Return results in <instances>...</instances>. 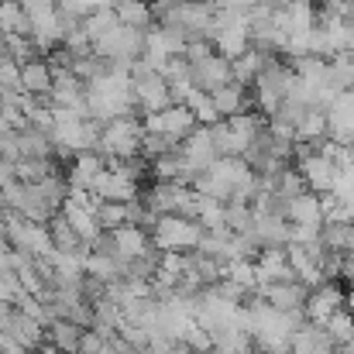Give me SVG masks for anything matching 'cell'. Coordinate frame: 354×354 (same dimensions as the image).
<instances>
[{
    "label": "cell",
    "instance_id": "cell-1",
    "mask_svg": "<svg viewBox=\"0 0 354 354\" xmlns=\"http://www.w3.org/2000/svg\"><path fill=\"white\" fill-rule=\"evenodd\" d=\"M141 141H145V120H138L134 114H124V118L107 120L100 127L97 151L104 158H138L141 155Z\"/></svg>",
    "mask_w": 354,
    "mask_h": 354
},
{
    "label": "cell",
    "instance_id": "cell-2",
    "mask_svg": "<svg viewBox=\"0 0 354 354\" xmlns=\"http://www.w3.org/2000/svg\"><path fill=\"white\" fill-rule=\"evenodd\" d=\"M203 241V224L186 214H162L151 224V244L158 251H196Z\"/></svg>",
    "mask_w": 354,
    "mask_h": 354
},
{
    "label": "cell",
    "instance_id": "cell-3",
    "mask_svg": "<svg viewBox=\"0 0 354 354\" xmlns=\"http://www.w3.org/2000/svg\"><path fill=\"white\" fill-rule=\"evenodd\" d=\"M131 80H134V104H138V111L155 114V111H165V107L176 104L169 80H165L158 69H151L145 59H138V62L131 66Z\"/></svg>",
    "mask_w": 354,
    "mask_h": 354
},
{
    "label": "cell",
    "instance_id": "cell-4",
    "mask_svg": "<svg viewBox=\"0 0 354 354\" xmlns=\"http://www.w3.org/2000/svg\"><path fill=\"white\" fill-rule=\"evenodd\" d=\"M93 52L104 55L111 66L131 69L141 59V52H145V31L141 28H131V24H118V28H111L107 35H100L93 41Z\"/></svg>",
    "mask_w": 354,
    "mask_h": 354
},
{
    "label": "cell",
    "instance_id": "cell-5",
    "mask_svg": "<svg viewBox=\"0 0 354 354\" xmlns=\"http://www.w3.org/2000/svg\"><path fill=\"white\" fill-rule=\"evenodd\" d=\"M7 237H10V248L31 254V258H48L55 251V241L48 224H38V221H24L17 214H7Z\"/></svg>",
    "mask_w": 354,
    "mask_h": 354
},
{
    "label": "cell",
    "instance_id": "cell-6",
    "mask_svg": "<svg viewBox=\"0 0 354 354\" xmlns=\"http://www.w3.org/2000/svg\"><path fill=\"white\" fill-rule=\"evenodd\" d=\"M296 169L306 179V186L313 193H320V196L330 193L334 183H337V165L320 148H313V145H296Z\"/></svg>",
    "mask_w": 354,
    "mask_h": 354
},
{
    "label": "cell",
    "instance_id": "cell-7",
    "mask_svg": "<svg viewBox=\"0 0 354 354\" xmlns=\"http://www.w3.org/2000/svg\"><path fill=\"white\" fill-rule=\"evenodd\" d=\"M179 158H183V169H186V176H189V186H193V179L203 172V169H210V162L217 158V145H214V134H210V127H203V124H196L183 141H179Z\"/></svg>",
    "mask_w": 354,
    "mask_h": 354
},
{
    "label": "cell",
    "instance_id": "cell-8",
    "mask_svg": "<svg viewBox=\"0 0 354 354\" xmlns=\"http://www.w3.org/2000/svg\"><path fill=\"white\" fill-rule=\"evenodd\" d=\"M348 306V289H341L334 279H327V282H320V286H313L310 292H306V303H303V313H306V320L310 324H327L337 310H344Z\"/></svg>",
    "mask_w": 354,
    "mask_h": 354
},
{
    "label": "cell",
    "instance_id": "cell-9",
    "mask_svg": "<svg viewBox=\"0 0 354 354\" xmlns=\"http://www.w3.org/2000/svg\"><path fill=\"white\" fill-rule=\"evenodd\" d=\"M193 127H196V114H193L186 104H172V107H165V111L145 114V131L165 134V138H172V141H183Z\"/></svg>",
    "mask_w": 354,
    "mask_h": 354
},
{
    "label": "cell",
    "instance_id": "cell-10",
    "mask_svg": "<svg viewBox=\"0 0 354 354\" xmlns=\"http://www.w3.org/2000/svg\"><path fill=\"white\" fill-rule=\"evenodd\" d=\"M275 28H282L286 35L292 31H310L320 24V7L313 0H286L282 7H275Z\"/></svg>",
    "mask_w": 354,
    "mask_h": 354
},
{
    "label": "cell",
    "instance_id": "cell-11",
    "mask_svg": "<svg viewBox=\"0 0 354 354\" xmlns=\"http://www.w3.org/2000/svg\"><path fill=\"white\" fill-rule=\"evenodd\" d=\"M231 80H234L231 59H224L221 52H210V55H203V59L193 62V83H196L200 90H207V93L227 86Z\"/></svg>",
    "mask_w": 354,
    "mask_h": 354
},
{
    "label": "cell",
    "instance_id": "cell-12",
    "mask_svg": "<svg viewBox=\"0 0 354 354\" xmlns=\"http://www.w3.org/2000/svg\"><path fill=\"white\" fill-rule=\"evenodd\" d=\"M306 292H310V289H306L299 279H286V282H265V286H258L254 296L268 299L275 310H303Z\"/></svg>",
    "mask_w": 354,
    "mask_h": 354
},
{
    "label": "cell",
    "instance_id": "cell-13",
    "mask_svg": "<svg viewBox=\"0 0 354 354\" xmlns=\"http://www.w3.org/2000/svg\"><path fill=\"white\" fill-rule=\"evenodd\" d=\"M104 169H107V158H104L97 148L80 151V155L73 158L69 172H66V183H69V189H93V183H97V176H100Z\"/></svg>",
    "mask_w": 354,
    "mask_h": 354
},
{
    "label": "cell",
    "instance_id": "cell-14",
    "mask_svg": "<svg viewBox=\"0 0 354 354\" xmlns=\"http://www.w3.org/2000/svg\"><path fill=\"white\" fill-rule=\"evenodd\" d=\"M286 217H289V224H303V227L324 231V200H320V193L306 189V193L292 196L286 203Z\"/></svg>",
    "mask_w": 354,
    "mask_h": 354
},
{
    "label": "cell",
    "instance_id": "cell-15",
    "mask_svg": "<svg viewBox=\"0 0 354 354\" xmlns=\"http://www.w3.org/2000/svg\"><path fill=\"white\" fill-rule=\"evenodd\" d=\"M254 265H258V279H261V286H265V282H286V279H296L286 248H261L258 258H254Z\"/></svg>",
    "mask_w": 354,
    "mask_h": 354
},
{
    "label": "cell",
    "instance_id": "cell-16",
    "mask_svg": "<svg viewBox=\"0 0 354 354\" xmlns=\"http://www.w3.org/2000/svg\"><path fill=\"white\" fill-rule=\"evenodd\" d=\"M251 234L261 248H286L289 244V221L279 214H254Z\"/></svg>",
    "mask_w": 354,
    "mask_h": 354
},
{
    "label": "cell",
    "instance_id": "cell-17",
    "mask_svg": "<svg viewBox=\"0 0 354 354\" xmlns=\"http://www.w3.org/2000/svg\"><path fill=\"white\" fill-rule=\"evenodd\" d=\"M52 83H55V69L45 62V59H31L21 66V90L31 93V97H48L52 93Z\"/></svg>",
    "mask_w": 354,
    "mask_h": 354
},
{
    "label": "cell",
    "instance_id": "cell-18",
    "mask_svg": "<svg viewBox=\"0 0 354 354\" xmlns=\"http://www.w3.org/2000/svg\"><path fill=\"white\" fill-rule=\"evenodd\" d=\"M7 337H14L17 344H24L28 351H35V348H41V341L48 337V327L41 324V320H35V317H28V313H14V324H10V330H7Z\"/></svg>",
    "mask_w": 354,
    "mask_h": 354
},
{
    "label": "cell",
    "instance_id": "cell-19",
    "mask_svg": "<svg viewBox=\"0 0 354 354\" xmlns=\"http://www.w3.org/2000/svg\"><path fill=\"white\" fill-rule=\"evenodd\" d=\"M83 334H86V330H83L76 320H66V317H59V320L48 324V341H52L62 354H80Z\"/></svg>",
    "mask_w": 354,
    "mask_h": 354
},
{
    "label": "cell",
    "instance_id": "cell-20",
    "mask_svg": "<svg viewBox=\"0 0 354 354\" xmlns=\"http://www.w3.org/2000/svg\"><path fill=\"white\" fill-rule=\"evenodd\" d=\"M327 86L334 93H348L354 86V52H337L327 59Z\"/></svg>",
    "mask_w": 354,
    "mask_h": 354
},
{
    "label": "cell",
    "instance_id": "cell-21",
    "mask_svg": "<svg viewBox=\"0 0 354 354\" xmlns=\"http://www.w3.org/2000/svg\"><path fill=\"white\" fill-rule=\"evenodd\" d=\"M268 62H272V52H265V48L251 45L244 55H237L234 62H231V69H234V80H237V83H244V86H251V83L258 80V73H261Z\"/></svg>",
    "mask_w": 354,
    "mask_h": 354
},
{
    "label": "cell",
    "instance_id": "cell-22",
    "mask_svg": "<svg viewBox=\"0 0 354 354\" xmlns=\"http://www.w3.org/2000/svg\"><path fill=\"white\" fill-rule=\"evenodd\" d=\"M214 104H217L221 118H234V114H241V111H251L248 86H244V83H237V80H231L227 86L214 90Z\"/></svg>",
    "mask_w": 354,
    "mask_h": 354
},
{
    "label": "cell",
    "instance_id": "cell-23",
    "mask_svg": "<svg viewBox=\"0 0 354 354\" xmlns=\"http://www.w3.org/2000/svg\"><path fill=\"white\" fill-rule=\"evenodd\" d=\"M224 279H231L234 286H241L244 292H258L261 279H258V265L254 258H234V261H224Z\"/></svg>",
    "mask_w": 354,
    "mask_h": 354
},
{
    "label": "cell",
    "instance_id": "cell-24",
    "mask_svg": "<svg viewBox=\"0 0 354 354\" xmlns=\"http://www.w3.org/2000/svg\"><path fill=\"white\" fill-rule=\"evenodd\" d=\"M289 62L310 90H320L327 83V59L324 55H299V59H289Z\"/></svg>",
    "mask_w": 354,
    "mask_h": 354
},
{
    "label": "cell",
    "instance_id": "cell-25",
    "mask_svg": "<svg viewBox=\"0 0 354 354\" xmlns=\"http://www.w3.org/2000/svg\"><path fill=\"white\" fill-rule=\"evenodd\" d=\"M114 10H118L120 24H131V28H141V31H148L151 21H155L148 0H114Z\"/></svg>",
    "mask_w": 354,
    "mask_h": 354
},
{
    "label": "cell",
    "instance_id": "cell-26",
    "mask_svg": "<svg viewBox=\"0 0 354 354\" xmlns=\"http://www.w3.org/2000/svg\"><path fill=\"white\" fill-rule=\"evenodd\" d=\"M210 134H214V145H217V155H248V145L241 141V134H237L234 127H231V120H217V124H210Z\"/></svg>",
    "mask_w": 354,
    "mask_h": 354
},
{
    "label": "cell",
    "instance_id": "cell-27",
    "mask_svg": "<svg viewBox=\"0 0 354 354\" xmlns=\"http://www.w3.org/2000/svg\"><path fill=\"white\" fill-rule=\"evenodd\" d=\"M324 330H327V337H330V344H334V348L351 344L354 341V313L351 310H337V313L324 324Z\"/></svg>",
    "mask_w": 354,
    "mask_h": 354
},
{
    "label": "cell",
    "instance_id": "cell-28",
    "mask_svg": "<svg viewBox=\"0 0 354 354\" xmlns=\"http://www.w3.org/2000/svg\"><path fill=\"white\" fill-rule=\"evenodd\" d=\"M80 24H83V31L90 35V41H97L100 35H107L111 28H118L120 17H118V10H114V7H100V10H90Z\"/></svg>",
    "mask_w": 354,
    "mask_h": 354
},
{
    "label": "cell",
    "instance_id": "cell-29",
    "mask_svg": "<svg viewBox=\"0 0 354 354\" xmlns=\"http://www.w3.org/2000/svg\"><path fill=\"white\" fill-rule=\"evenodd\" d=\"M186 107L196 114V124H203V127H210V124H217L221 118V111H217V104H214V93H207V90H193V97L186 100Z\"/></svg>",
    "mask_w": 354,
    "mask_h": 354
},
{
    "label": "cell",
    "instance_id": "cell-30",
    "mask_svg": "<svg viewBox=\"0 0 354 354\" xmlns=\"http://www.w3.org/2000/svg\"><path fill=\"white\" fill-rule=\"evenodd\" d=\"M14 169H17V179L21 183H41L45 176L55 172L48 158H14Z\"/></svg>",
    "mask_w": 354,
    "mask_h": 354
},
{
    "label": "cell",
    "instance_id": "cell-31",
    "mask_svg": "<svg viewBox=\"0 0 354 354\" xmlns=\"http://www.w3.org/2000/svg\"><path fill=\"white\" fill-rule=\"evenodd\" d=\"M21 7H24V14L31 17V31L38 28V24H45V21H52L55 14H59V0H17Z\"/></svg>",
    "mask_w": 354,
    "mask_h": 354
},
{
    "label": "cell",
    "instance_id": "cell-32",
    "mask_svg": "<svg viewBox=\"0 0 354 354\" xmlns=\"http://www.w3.org/2000/svg\"><path fill=\"white\" fill-rule=\"evenodd\" d=\"M351 234H354V224H324V244L330 251H351Z\"/></svg>",
    "mask_w": 354,
    "mask_h": 354
},
{
    "label": "cell",
    "instance_id": "cell-33",
    "mask_svg": "<svg viewBox=\"0 0 354 354\" xmlns=\"http://www.w3.org/2000/svg\"><path fill=\"white\" fill-rule=\"evenodd\" d=\"M97 217H100V227H104V231H118L120 224L131 221V217H127V203H111V200L100 203Z\"/></svg>",
    "mask_w": 354,
    "mask_h": 354
},
{
    "label": "cell",
    "instance_id": "cell-34",
    "mask_svg": "<svg viewBox=\"0 0 354 354\" xmlns=\"http://www.w3.org/2000/svg\"><path fill=\"white\" fill-rule=\"evenodd\" d=\"M217 3V10H237V14H248L254 3H261V0H214Z\"/></svg>",
    "mask_w": 354,
    "mask_h": 354
},
{
    "label": "cell",
    "instance_id": "cell-35",
    "mask_svg": "<svg viewBox=\"0 0 354 354\" xmlns=\"http://www.w3.org/2000/svg\"><path fill=\"white\" fill-rule=\"evenodd\" d=\"M348 310L354 313V282H351V289H348Z\"/></svg>",
    "mask_w": 354,
    "mask_h": 354
},
{
    "label": "cell",
    "instance_id": "cell-36",
    "mask_svg": "<svg viewBox=\"0 0 354 354\" xmlns=\"http://www.w3.org/2000/svg\"><path fill=\"white\" fill-rule=\"evenodd\" d=\"M317 354H344V351H341V348H320Z\"/></svg>",
    "mask_w": 354,
    "mask_h": 354
},
{
    "label": "cell",
    "instance_id": "cell-37",
    "mask_svg": "<svg viewBox=\"0 0 354 354\" xmlns=\"http://www.w3.org/2000/svg\"><path fill=\"white\" fill-rule=\"evenodd\" d=\"M348 97H351V104H354V86H351V90H348Z\"/></svg>",
    "mask_w": 354,
    "mask_h": 354
},
{
    "label": "cell",
    "instance_id": "cell-38",
    "mask_svg": "<svg viewBox=\"0 0 354 354\" xmlns=\"http://www.w3.org/2000/svg\"><path fill=\"white\" fill-rule=\"evenodd\" d=\"M348 3H354V0H348Z\"/></svg>",
    "mask_w": 354,
    "mask_h": 354
},
{
    "label": "cell",
    "instance_id": "cell-39",
    "mask_svg": "<svg viewBox=\"0 0 354 354\" xmlns=\"http://www.w3.org/2000/svg\"><path fill=\"white\" fill-rule=\"evenodd\" d=\"M327 3H330V0H327Z\"/></svg>",
    "mask_w": 354,
    "mask_h": 354
}]
</instances>
